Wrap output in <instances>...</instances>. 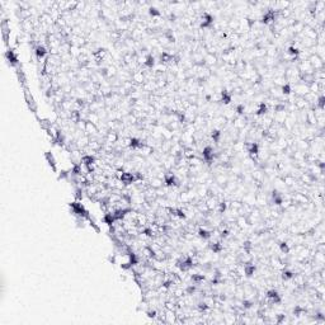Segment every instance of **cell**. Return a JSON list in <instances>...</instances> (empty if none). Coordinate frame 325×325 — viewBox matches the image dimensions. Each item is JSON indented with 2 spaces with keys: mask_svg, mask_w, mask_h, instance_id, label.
I'll list each match as a JSON object with an SVG mask.
<instances>
[{
  "mask_svg": "<svg viewBox=\"0 0 325 325\" xmlns=\"http://www.w3.org/2000/svg\"><path fill=\"white\" fill-rule=\"evenodd\" d=\"M46 55H47L46 48H44L43 46H41V44H38V46L36 47V56H37V59L41 60V59H43V57L46 56Z\"/></svg>",
  "mask_w": 325,
  "mask_h": 325,
  "instance_id": "6da1fadb",
  "label": "cell"
},
{
  "mask_svg": "<svg viewBox=\"0 0 325 325\" xmlns=\"http://www.w3.org/2000/svg\"><path fill=\"white\" fill-rule=\"evenodd\" d=\"M198 236L201 239H210L212 236V233L206 230V229H199L198 230Z\"/></svg>",
  "mask_w": 325,
  "mask_h": 325,
  "instance_id": "7a4b0ae2",
  "label": "cell"
},
{
  "mask_svg": "<svg viewBox=\"0 0 325 325\" xmlns=\"http://www.w3.org/2000/svg\"><path fill=\"white\" fill-rule=\"evenodd\" d=\"M279 250H281L282 254H288L290 253V248H288V244L286 241L279 243Z\"/></svg>",
  "mask_w": 325,
  "mask_h": 325,
  "instance_id": "3957f363",
  "label": "cell"
},
{
  "mask_svg": "<svg viewBox=\"0 0 325 325\" xmlns=\"http://www.w3.org/2000/svg\"><path fill=\"white\" fill-rule=\"evenodd\" d=\"M149 13H150V15H153V17H160V15H161V12H160L159 9H156V8H150L149 9Z\"/></svg>",
  "mask_w": 325,
  "mask_h": 325,
  "instance_id": "277c9868",
  "label": "cell"
}]
</instances>
